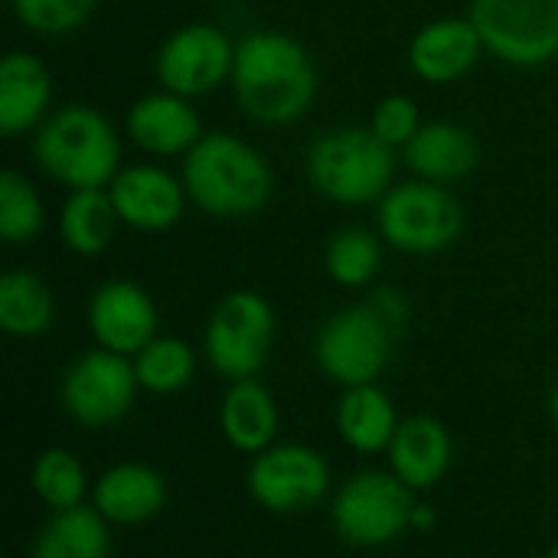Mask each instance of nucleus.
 Returning a JSON list of instances; mask_svg holds the SVG:
<instances>
[{
	"label": "nucleus",
	"mask_w": 558,
	"mask_h": 558,
	"mask_svg": "<svg viewBox=\"0 0 558 558\" xmlns=\"http://www.w3.org/2000/svg\"><path fill=\"white\" fill-rule=\"evenodd\" d=\"M232 85L248 118L281 128L304 118L314 105L317 69L294 36L258 29L235 46Z\"/></svg>",
	"instance_id": "nucleus-1"
},
{
	"label": "nucleus",
	"mask_w": 558,
	"mask_h": 558,
	"mask_svg": "<svg viewBox=\"0 0 558 558\" xmlns=\"http://www.w3.org/2000/svg\"><path fill=\"white\" fill-rule=\"evenodd\" d=\"M186 196L209 216H252L275 190L268 160L235 134H203L183 160Z\"/></svg>",
	"instance_id": "nucleus-2"
},
{
	"label": "nucleus",
	"mask_w": 558,
	"mask_h": 558,
	"mask_svg": "<svg viewBox=\"0 0 558 558\" xmlns=\"http://www.w3.org/2000/svg\"><path fill=\"white\" fill-rule=\"evenodd\" d=\"M33 157L46 177L69 190L108 186L121 170V141L98 108L65 105L36 131Z\"/></svg>",
	"instance_id": "nucleus-3"
},
{
	"label": "nucleus",
	"mask_w": 558,
	"mask_h": 558,
	"mask_svg": "<svg viewBox=\"0 0 558 558\" xmlns=\"http://www.w3.org/2000/svg\"><path fill=\"white\" fill-rule=\"evenodd\" d=\"M396 147L373 128H337L307 150V180L340 206H366L386 196L396 173Z\"/></svg>",
	"instance_id": "nucleus-4"
},
{
	"label": "nucleus",
	"mask_w": 558,
	"mask_h": 558,
	"mask_svg": "<svg viewBox=\"0 0 558 558\" xmlns=\"http://www.w3.org/2000/svg\"><path fill=\"white\" fill-rule=\"evenodd\" d=\"M415 490L392 471L353 474L333 497L330 520L343 543L360 549H379L412 530Z\"/></svg>",
	"instance_id": "nucleus-5"
},
{
	"label": "nucleus",
	"mask_w": 558,
	"mask_h": 558,
	"mask_svg": "<svg viewBox=\"0 0 558 558\" xmlns=\"http://www.w3.org/2000/svg\"><path fill=\"white\" fill-rule=\"evenodd\" d=\"M464 229L461 203L435 180L389 186L379 199V232L396 252L435 255L445 252Z\"/></svg>",
	"instance_id": "nucleus-6"
},
{
	"label": "nucleus",
	"mask_w": 558,
	"mask_h": 558,
	"mask_svg": "<svg viewBox=\"0 0 558 558\" xmlns=\"http://www.w3.org/2000/svg\"><path fill=\"white\" fill-rule=\"evenodd\" d=\"M396 333L399 330L386 320L376 301L343 307L317 333L314 343L317 366L327 379L340 386L376 383L389 363Z\"/></svg>",
	"instance_id": "nucleus-7"
},
{
	"label": "nucleus",
	"mask_w": 558,
	"mask_h": 558,
	"mask_svg": "<svg viewBox=\"0 0 558 558\" xmlns=\"http://www.w3.org/2000/svg\"><path fill=\"white\" fill-rule=\"evenodd\" d=\"M471 20L507 65L536 69L558 56V0H471Z\"/></svg>",
	"instance_id": "nucleus-8"
},
{
	"label": "nucleus",
	"mask_w": 558,
	"mask_h": 558,
	"mask_svg": "<svg viewBox=\"0 0 558 558\" xmlns=\"http://www.w3.org/2000/svg\"><path fill=\"white\" fill-rule=\"evenodd\" d=\"M275 343V311L255 291L226 294L206 327V360L229 383L255 376Z\"/></svg>",
	"instance_id": "nucleus-9"
},
{
	"label": "nucleus",
	"mask_w": 558,
	"mask_h": 558,
	"mask_svg": "<svg viewBox=\"0 0 558 558\" xmlns=\"http://www.w3.org/2000/svg\"><path fill=\"white\" fill-rule=\"evenodd\" d=\"M141 383L134 363L114 350H92L78 356L62 376V409L85 428H105L121 422L137 396Z\"/></svg>",
	"instance_id": "nucleus-10"
},
{
	"label": "nucleus",
	"mask_w": 558,
	"mask_h": 558,
	"mask_svg": "<svg viewBox=\"0 0 558 558\" xmlns=\"http://www.w3.org/2000/svg\"><path fill=\"white\" fill-rule=\"evenodd\" d=\"M245 484L258 507L278 517H294L327 497L330 468L307 445H268L255 454Z\"/></svg>",
	"instance_id": "nucleus-11"
},
{
	"label": "nucleus",
	"mask_w": 558,
	"mask_h": 558,
	"mask_svg": "<svg viewBox=\"0 0 558 558\" xmlns=\"http://www.w3.org/2000/svg\"><path fill=\"white\" fill-rule=\"evenodd\" d=\"M232 62L235 46L226 29L213 23H190L163 39L154 72L163 88L186 98H199L232 78Z\"/></svg>",
	"instance_id": "nucleus-12"
},
{
	"label": "nucleus",
	"mask_w": 558,
	"mask_h": 558,
	"mask_svg": "<svg viewBox=\"0 0 558 558\" xmlns=\"http://www.w3.org/2000/svg\"><path fill=\"white\" fill-rule=\"evenodd\" d=\"M108 193L114 199V209L121 222L141 232H167L180 222L186 206V186L154 167V163H134L121 167L114 180L108 183Z\"/></svg>",
	"instance_id": "nucleus-13"
},
{
	"label": "nucleus",
	"mask_w": 558,
	"mask_h": 558,
	"mask_svg": "<svg viewBox=\"0 0 558 558\" xmlns=\"http://www.w3.org/2000/svg\"><path fill=\"white\" fill-rule=\"evenodd\" d=\"M88 330L98 347L134 356L157 337V307L134 281H108L88 301Z\"/></svg>",
	"instance_id": "nucleus-14"
},
{
	"label": "nucleus",
	"mask_w": 558,
	"mask_h": 558,
	"mask_svg": "<svg viewBox=\"0 0 558 558\" xmlns=\"http://www.w3.org/2000/svg\"><path fill=\"white\" fill-rule=\"evenodd\" d=\"M128 134L147 154L177 157L203 137V124L186 95L163 88L137 98L128 108Z\"/></svg>",
	"instance_id": "nucleus-15"
},
{
	"label": "nucleus",
	"mask_w": 558,
	"mask_h": 558,
	"mask_svg": "<svg viewBox=\"0 0 558 558\" xmlns=\"http://www.w3.org/2000/svg\"><path fill=\"white\" fill-rule=\"evenodd\" d=\"M484 52V39L474 20L445 16L422 26L409 46V65L425 82H458L464 78Z\"/></svg>",
	"instance_id": "nucleus-16"
},
{
	"label": "nucleus",
	"mask_w": 558,
	"mask_h": 558,
	"mask_svg": "<svg viewBox=\"0 0 558 558\" xmlns=\"http://www.w3.org/2000/svg\"><path fill=\"white\" fill-rule=\"evenodd\" d=\"M389 464L412 490H432L451 468V435L432 415L399 422L389 441Z\"/></svg>",
	"instance_id": "nucleus-17"
},
{
	"label": "nucleus",
	"mask_w": 558,
	"mask_h": 558,
	"mask_svg": "<svg viewBox=\"0 0 558 558\" xmlns=\"http://www.w3.org/2000/svg\"><path fill=\"white\" fill-rule=\"evenodd\" d=\"M92 504L101 510L108 523L137 526V523L154 520L163 510L167 484L147 464H114L95 481Z\"/></svg>",
	"instance_id": "nucleus-18"
},
{
	"label": "nucleus",
	"mask_w": 558,
	"mask_h": 558,
	"mask_svg": "<svg viewBox=\"0 0 558 558\" xmlns=\"http://www.w3.org/2000/svg\"><path fill=\"white\" fill-rule=\"evenodd\" d=\"M52 98V75L33 52H7L0 62V131L7 137L43 121Z\"/></svg>",
	"instance_id": "nucleus-19"
},
{
	"label": "nucleus",
	"mask_w": 558,
	"mask_h": 558,
	"mask_svg": "<svg viewBox=\"0 0 558 558\" xmlns=\"http://www.w3.org/2000/svg\"><path fill=\"white\" fill-rule=\"evenodd\" d=\"M405 163L415 177L451 183L477 167V141L468 128L451 121H428L405 144Z\"/></svg>",
	"instance_id": "nucleus-20"
},
{
	"label": "nucleus",
	"mask_w": 558,
	"mask_h": 558,
	"mask_svg": "<svg viewBox=\"0 0 558 558\" xmlns=\"http://www.w3.org/2000/svg\"><path fill=\"white\" fill-rule=\"evenodd\" d=\"M219 428L235 451L258 454L275 441L278 405L258 379H235L219 409Z\"/></svg>",
	"instance_id": "nucleus-21"
},
{
	"label": "nucleus",
	"mask_w": 558,
	"mask_h": 558,
	"mask_svg": "<svg viewBox=\"0 0 558 558\" xmlns=\"http://www.w3.org/2000/svg\"><path fill=\"white\" fill-rule=\"evenodd\" d=\"M396 428H399L396 405L376 383L347 386V392L337 405V432L353 451H360V454L389 451Z\"/></svg>",
	"instance_id": "nucleus-22"
},
{
	"label": "nucleus",
	"mask_w": 558,
	"mask_h": 558,
	"mask_svg": "<svg viewBox=\"0 0 558 558\" xmlns=\"http://www.w3.org/2000/svg\"><path fill=\"white\" fill-rule=\"evenodd\" d=\"M108 549H111L108 520L95 504L52 510L49 523L39 530L33 543L36 558H101Z\"/></svg>",
	"instance_id": "nucleus-23"
},
{
	"label": "nucleus",
	"mask_w": 558,
	"mask_h": 558,
	"mask_svg": "<svg viewBox=\"0 0 558 558\" xmlns=\"http://www.w3.org/2000/svg\"><path fill=\"white\" fill-rule=\"evenodd\" d=\"M121 222L111 193H105V186H82L72 190L69 199L62 203L59 213V232L62 242L78 252V255H101L111 239H114V226Z\"/></svg>",
	"instance_id": "nucleus-24"
},
{
	"label": "nucleus",
	"mask_w": 558,
	"mask_h": 558,
	"mask_svg": "<svg viewBox=\"0 0 558 558\" xmlns=\"http://www.w3.org/2000/svg\"><path fill=\"white\" fill-rule=\"evenodd\" d=\"M56 317V298L49 284L26 271L13 268L0 278V327L10 337H39L52 327Z\"/></svg>",
	"instance_id": "nucleus-25"
},
{
	"label": "nucleus",
	"mask_w": 558,
	"mask_h": 558,
	"mask_svg": "<svg viewBox=\"0 0 558 558\" xmlns=\"http://www.w3.org/2000/svg\"><path fill=\"white\" fill-rule=\"evenodd\" d=\"M134 373H137L141 389L170 396V392H180L183 386H190V379L196 373V356L177 337H154L147 347H141L134 353Z\"/></svg>",
	"instance_id": "nucleus-26"
},
{
	"label": "nucleus",
	"mask_w": 558,
	"mask_h": 558,
	"mask_svg": "<svg viewBox=\"0 0 558 558\" xmlns=\"http://www.w3.org/2000/svg\"><path fill=\"white\" fill-rule=\"evenodd\" d=\"M327 275L343 284V288H363L366 281H373V275L379 271L383 262V245L379 235H373L369 229L350 226L330 235L327 242Z\"/></svg>",
	"instance_id": "nucleus-27"
},
{
	"label": "nucleus",
	"mask_w": 558,
	"mask_h": 558,
	"mask_svg": "<svg viewBox=\"0 0 558 558\" xmlns=\"http://www.w3.org/2000/svg\"><path fill=\"white\" fill-rule=\"evenodd\" d=\"M85 468L65 448H49L33 464V490L49 510H65L85 497Z\"/></svg>",
	"instance_id": "nucleus-28"
},
{
	"label": "nucleus",
	"mask_w": 558,
	"mask_h": 558,
	"mask_svg": "<svg viewBox=\"0 0 558 558\" xmlns=\"http://www.w3.org/2000/svg\"><path fill=\"white\" fill-rule=\"evenodd\" d=\"M43 229V203L20 170L0 173V239L10 245L33 242Z\"/></svg>",
	"instance_id": "nucleus-29"
},
{
	"label": "nucleus",
	"mask_w": 558,
	"mask_h": 558,
	"mask_svg": "<svg viewBox=\"0 0 558 558\" xmlns=\"http://www.w3.org/2000/svg\"><path fill=\"white\" fill-rule=\"evenodd\" d=\"M13 16L43 36H65L78 29L98 7V0H10Z\"/></svg>",
	"instance_id": "nucleus-30"
},
{
	"label": "nucleus",
	"mask_w": 558,
	"mask_h": 558,
	"mask_svg": "<svg viewBox=\"0 0 558 558\" xmlns=\"http://www.w3.org/2000/svg\"><path fill=\"white\" fill-rule=\"evenodd\" d=\"M369 128L389 144V147H405L415 131L422 128V111L409 95H389L376 105Z\"/></svg>",
	"instance_id": "nucleus-31"
},
{
	"label": "nucleus",
	"mask_w": 558,
	"mask_h": 558,
	"mask_svg": "<svg viewBox=\"0 0 558 558\" xmlns=\"http://www.w3.org/2000/svg\"><path fill=\"white\" fill-rule=\"evenodd\" d=\"M376 307L386 314V320L396 327V330H402V324H405V317H409V307H405V301H402V294L399 291H389V288H383L376 298Z\"/></svg>",
	"instance_id": "nucleus-32"
},
{
	"label": "nucleus",
	"mask_w": 558,
	"mask_h": 558,
	"mask_svg": "<svg viewBox=\"0 0 558 558\" xmlns=\"http://www.w3.org/2000/svg\"><path fill=\"white\" fill-rule=\"evenodd\" d=\"M432 526H435V510L425 507V504H415V510H412V530L428 533Z\"/></svg>",
	"instance_id": "nucleus-33"
},
{
	"label": "nucleus",
	"mask_w": 558,
	"mask_h": 558,
	"mask_svg": "<svg viewBox=\"0 0 558 558\" xmlns=\"http://www.w3.org/2000/svg\"><path fill=\"white\" fill-rule=\"evenodd\" d=\"M549 409H553V418H556V425H558V389L553 392V402H549Z\"/></svg>",
	"instance_id": "nucleus-34"
},
{
	"label": "nucleus",
	"mask_w": 558,
	"mask_h": 558,
	"mask_svg": "<svg viewBox=\"0 0 558 558\" xmlns=\"http://www.w3.org/2000/svg\"><path fill=\"white\" fill-rule=\"evenodd\" d=\"M553 558H558V546H553V553H549Z\"/></svg>",
	"instance_id": "nucleus-35"
}]
</instances>
